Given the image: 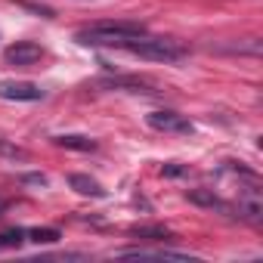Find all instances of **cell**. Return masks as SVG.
<instances>
[{
  "label": "cell",
  "mask_w": 263,
  "mask_h": 263,
  "mask_svg": "<svg viewBox=\"0 0 263 263\" xmlns=\"http://www.w3.org/2000/svg\"><path fill=\"white\" fill-rule=\"evenodd\" d=\"M137 235H140V238H167L164 229H137Z\"/></svg>",
  "instance_id": "cell-13"
},
{
  "label": "cell",
  "mask_w": 263,
  "mask_h": 263,
  "mask_svg": "<svg viewBox=\"0 0 263 263\" xmlns=\"http://www.w3.org/2000/svg\"><path fill=\"white\" fill-rule=\"evenodd\" d=\"M118 257H140V260H192L183 251H149V248H124Z\"/></svg>",
  "instance_id": "cell-6"
},
{
  "label": "cell",
  "mask_w": 263,
  "mask_h": 263,
  "mask_svg": "<svg viewBox=\"0 0 263 263\" xmlns=\"http://www.w3.org/2000/svg\"><path fill=\"white\" fill-rule=\"evenodd\" d=\"M56 146L62 149H74V152H93L96 143L90 137H78V134H65V137H56Z\"/></svg>",
  "instance_id": "cell-8"
},
{
  "label": "cell",
  "mask_w": 263,
  "mask_h": 263,
  "mask_svg": "<svg viewBox=\"0 0 263 263\" xmlns=\"http://www.w3.org/2000/svg\"><path fill=\"white\" fill-rule=\"evenodd\" d=\"M118 50H127L130 56H140V59H152V62H180L189 50L177 41H167V37H149V34H140V37H130L124 41Z\"/></svg>",
  "instance_id": "cell-2"
},
{
  "label": "cell",
  "mask_w": 263,
  "mask_h": 263,
  "mask_svg": "<svg viewBox=\"0 0 263 263\" xmlns=\"http://www.w3.org/2000/svg\"><path fill=\"white\" fill-rule=\"evenodd\" d=\"M25 183H34V186H47V177H41V174H31V177H25Z\"/></svg>",
  "instance_id": "cell-14"
},
{
  "label": "cell",
  "mask_w": 263,
  "mask_h": 263,
  "mask_svg": "<svg viewBox=\"0 0 263 263\" xmlns=\"http://www.w3.org/2000/svg\"><path fill=\"white\" fill-rule=\"evenodd\" d=\"M4 59H7L10 65H16V68H28V65H34V62L44 59V47H37L34 41H16V44L4 53Z\"/></svg>",
  "instance_id": "cell-4"
},
{
  "label": "cell",
  "mask_w": 263,
  "mask_h": 263,
  "mask_svg": "<svg viewBox=\"0 0 263 263\" xmlns=\"http://www.w3.org/2000/svg\"><path fill=\"white\" fill-rule=\"evenodd\" d=\"M0 158H7V161H28L31 155H28L22 146L10 143V140H0Z\"/></svg>",
  "instance_id": "cell-9"
},
{
  "label": "cell",
  "mask_w": 263,
  "mask_h": 263,
  "mask_svg": "<svg viewBox=\"0 0 263 263\" xmlns=\"http://www.w3.org/2000/svg\"><path fill=\"white\" fill-rule=\"evenodd\" d=\"M146 124L152 130H161V134H192V121L177 111H149Z\"/></svg>",
  "instance_id": "cell-3"
},
{
  "label": "cell",
  "mask_w": 263,
  "mask_h": 263,
  "mask_svg": "<svg viewBox=\"0 0 263 263\" xmlns=\"http://www.w3.org/2000/svg\"><path fill=\"white\" fill-rule=\"evenodd\" d=\"M189 201H192V204H204V208H220V211L226 208L214 192H201V189H198V192H189Z\"/></svg>",
  "instance_id": "cell-10"
},
{
  "label": "cell",
  "mask_w": 263,
  "mask_h": 263,
  "mask_svg": "<svg viewBox=\"0 0 263 263\" xmlns=\"http://www.w3.org/2000/svg\"><path fill=\"white\" fill-rule=\"evenodd\" d=\"M0 99H13V102H37L44 99V90L28 81H4L0 84Z\"/></svg>",
  "instance_id": "cell-5"
},
{
  "label": "cell",
  "mask_w": 263,
  "mask_h": 263,
  "mask_svg": "<svg viewBox=\"0 0 263 263\" xmlns=\"http://www.w3.org/2000/svg\"><path fill=\"white\" fill-rule=\"evenodd\" d=\"M25 238V229H7L0 232V248H19Z\"/></svg>",
  "instance_id": "cell-12"
},
{
  "label": "cell",
  "mask_w": 263,
  "mask_h": 263,
  "mask_svg": "<svg viewBox=\"0 0 263 263\" xmlns=\"http://www.w3.org/2000/svg\"><path fill=\"white\" fill-rule=\"evenodd\" d=\"M146 34L143 22H99L93 28L78 31V44L84 47H121L130 37H140Z\"/></svg>",
  "instance_id": "cell-1"
},
{
  "label": "cell",
  "mask_w": 263,
  "mask_h": 263,
  "mask_svg": "<svg viewBox=\"0 0 263 263\" xmlns=\"http://www.w3.org/2000/svg\"><path fill=\"white\" fill-rule=\"evenodd\" d=\"M68 186H71L74 192H81V195H90V198H102V195H105V189H102L93 177H84V174H71V177H68Z\"/></svg>",
  "instance_id": "cell-7"
},
{
  "label": "cell",
  "mask_w": 263,
  "mask_h": 263,
  "mask_svg": "<svg viewBox=\"0 0 263 263\" xmlns=\"http://www.w3.org/2000/svg\"><path fill=\"white\" fill-rule=\"evenodd\" d=\"M4 208H7V198H4V195H0V214H4Z\"/></svg>",
  "instance_id": "cell-15"
},
{
  "label": "cell",
  "mask_w": 263,
  "mask_h": 263,
  "mask_svg": "<svg viewBox=\"0 0 263 263\" xmlns=\"http://www.w3.org/2000/svg\"><path fill=\"white\" fill-rule=\"evenodd\" d=\"M25 232H28V229H25ZM28 235H31V241H37V245H53V241L62 238L59 229H31Z\"/></svg>",
  "instance_id": "cell-11"
}]
</instances>
